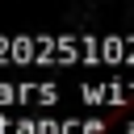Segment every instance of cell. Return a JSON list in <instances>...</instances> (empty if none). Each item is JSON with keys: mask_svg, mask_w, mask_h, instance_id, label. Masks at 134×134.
<instances>
[{"mask_svg": "<svg viewBox=\"0 0 134 134\" xmlns=\"http://www.w3.org/2000/svg\"><path fill=\"white\" fill-rule=\"evenodd\" d=\"M126 134H134V121H130V126H126Z\"/></svg>", "mask_w": 134, "mask_h": 134, "instance_id": "6da1fadb", "label": "cell"}]
</instances>
